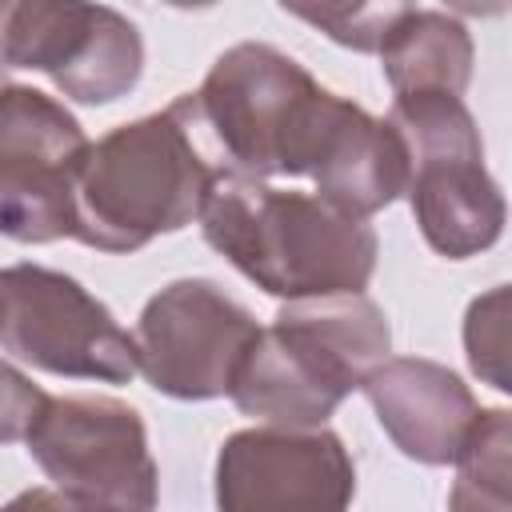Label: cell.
Returning a JSON list of instances; mask_svg holds the SVG:
<instances>
[{
    "label": "cell",
    "mask_w": 512,
    "mask_h": 512,
    "mask_svg": "<svg viewBox=\"0 0 512 512\" xmlns=\"http://www.w3.org/2000/svg\"><path fill=\"white\" fill-rule=\"evenodd\" d=\"M220 172L192 92H180L168 108L116 124L88 144L76 176L72 240L108 256L140 252L156 236L200 220Z\"/></svg>",
    "instance_id": "obj_1"
},
{
    "label": "cell",
    "mask_w": 512,
    "mask_h": 512,
    "mask_svg": "<svg viewBox=\"0 0 512 512\" xmlns=\"http://www.w3.org/2000/svg\"><path fill=\"white\" fill-rule=\"evenodd\" d=\"M200 232L244 280L284 304L364 292L380 256L368 220L340 216L312 192L236 172L216 176Z\"/></svg>",
    "instance_id": "obj_2"
},
{
    "label": "cell",
    "mask_w": 512,
    "mask_h": 512,
    "mask_svg": "<svg viewBox=\"0 0 512 512\" xmlns=\"http://www.w3.org/2000/svg\"><path fill=\"white\" fill-rule=\"evenodd\" d=\"M392 352L384 308L368 292L288 300L244 352L228 400L276 428H324Z\"/></svg>",
    "instance_id": "obj_3"
},
{
    "label": "cell",
    "mask_w": 512,
    "mask_h": 512,
    "mask_svg": "<svg viewBox=\"0 0 512 512\" xmlns=\"http://www.w3.org/2000/svg\"><path fill=\"white\" fill-rule=\"evenodd\" d=\"M192 100L224 172L276 180L312 176L348 96L324 88L276 44L244 40L212 60Z\"/></svg>",
    "instance_id": "obj_4"
},
{
    "label": "cell",
    "mask_w": 512,
    "mask_h": 512,
    "mask_svg": "<svg viewBox=\"0 0 512 512\" xmlns=\"http://www.w3.org/2000/svg\"><path fill=\"white\" fill-rule=\"evenodd\" d=\"M384 120L396 128L408 156L404 196L424 244L448 260L488 252L504 236L508 204L484 164V140L464 96H392Z\"/></svg>",
    "instance_id": "obj_5"
},
{
    "label": "cell",
    "mask_w": 512,
    "mask_h": 512,
    "mask_svg": "<svg viewBox=\"0 0 512 512\" xmlns=\"http://www.w3.org/2000/svg\"><path fill=\"white\" fill-rule=\"evenodd\" d=\"M24 448L80 512H156L160 504L148 424L116 396H44Z\"/></svg>",
    "instance_id": "obj_6"
},
{
    "label": "cell",
    "mask_w": 512,
    "mask_h": 512,
    "mask_svg": "<svg viewBox=\"0 0 512 512\" xmlns=\"http://www.w3.org/2000/svg\"><path fill=\"white\" fill-rule=\"evenodd\" d=\"M0 348L40 372L128 384L136 340L76 276L44 264L0 268Z\"/></svg>",
    "instance_id": "obj_7"
},
{
    "label": "cell",
    "mask_w": 512,
    "mask_h": 512,
    "mask_svg": "<svg viewBox=\"0 0 512 512\" xmlns=\"http://www.w3.org/2000/svg\"><path fill=\"white\" fill-rule=\"evenodd\" d=\"M84 124L64 100L32 88H0V236L16 244L72 240L76 176L88 152Z\"/></svg>",
    "instance_id": "obj_8"
},
{
    "label": "cell",
    "mask_w": 512,
    "mask_h": 512,
    "mask_svg": "<svg viewBox=\"0 0 512 512\" xmlns=\"http://www.w3.org/2000/svg\"><path fill=\"white\" fill-rule=\"evenodd\" d=\"M0 64L44 72L76 104H112L144 76L140 28L108 4L24 0L8 4Z\"/></svg>",
    "instance_id": "obj_9"
},
{
    "label": "cell",
    "mask_w": 512,
    "mask_h": 512,
    "mask_svg": "<svg viewBox=\"0 0 512 512\" xmlns=\"http://www.w3.org/2000/svg\"><path fill=\"white\" fill-rule=\"evenodd\" d=\"M260 324L216 280L184 276L148 296L136 320L140 376L172 400L228 396Z\"/></svg>",
    "instance_id": "obj_10"
},
{
    "label": "cell",
    "mask_w": 512,
    "mask_h": 512,
    "mask_svg": "<svg viewBox=\"0 0 512 512\" xmlns=\"http://www.w3.org/2000/svg\"><path fill=\"white\" fill-rule=\"evenodd\" d=\"M212 496L216 512H348L356 500V464L328 424H252L224 436Z\"/></svg>",
    "instance_id": "obj_11"
},
{
    "label": "cell",
    "mask_w": 512,
    "mask_h": 512,
    "mask_svg": "<svg viewBox=\"0 0 512 512\" xmlns=\"http://www.w3.org/2000/svg\"><path fill=\"white\" fill-rule=\"evenodd\" d=\"M368 396L384 436L400 448V456L444 468L456 460L480 404L472 388L436 360L424 356H388L360 384Z\"/></svg>",
    "instance_id": "obj_12"
},
{
    "label": "cell",
    "mask_w": 512,
    "mask_h": 512,
    "mask_svg": "<svg viewBox=\"0 0 512 512\" xmlns=\"http://www.w3.org/2000/svg\"><path fill=\"white\" fill-rule=\"evenodd\" d=\"M308 180L316 184L312 196L340 216L372 220L380 208L404 196L408 156L396 128L348 96Z\"/></svg>",
    "instance_id": "obj_13"
},
{
    "label": "cell",
    "mask_w": 512,
    "mask_h": 512,
    "mask_svg": "<svg viewBox=\"0 0 512 512\" xmlns=\"http://www.w3.org/2000/svg\"><path fill=\"white\" fill-rule=\"evenodd\" d=\"M376 56L392 96H416V92L464 96L472 80L476 44L472 32L452 12L404 4Z\"/></svg>",
    "instance_id": "obj_14"
},
{
    "label": "cell",
    "mask_w": 512,
    "mask_h": 512,
    "mask_svg": "<svg viewBox=\"0 0 512 512\" xmlns=\"http://www.w3.org/2000/svg\"><path fill=\"white\" fill-rule=\"evenodd\" d=\"M448 512H512V416L480 408L456 460Z\"/></svg>",
    "instance_id": "obj_15"
},
{
    "label": "cell",
    "mask_w": 512,
    "mask_h": 512,
    "mask_svg": "<svg viewBox=\"0 0 512 512\" xmlns=\"http://www.w3.org/2000/svg\"><path fill=\"white\" fill-rule=\"evenodd\" d=\"M464 356L468 368L496 392H512L508 380V284L480 292L464 312Z\"/></svg>",
    "instance_id": "obj_16"
},
{
    "label": "cell",
    "mask_w": 512,
    "mask_h": 512,
    "mask_svg": "<svg viewBox=\"0 0 512 512\" xmlns=\"http://www.w3.org/2000/svg\"><path fill=\"white\" fill-rule=\"evenodd\" d=\"M280 8L352 52H380L388 28L404 12V4H296V0H284Z\"/></svg>",
    "instance_id": "obj_17"
},
{
    "label": "cell",
    "mask_w": 512,
    "mask_h": 512,
    "mask_svg": "<svg viewBox=\"0 0 512 512\" xmlns=\"http://www.w3.org/2000/svg\"><path fill=\"white\" fill-rule=\"evenodd\" d=\"M44 388H36L16 364L0 360V444H16L24 440V432L32 428L40 404H44Z\"/></svg>",
    "instance_id": "obj_18"
},
{
    "label": "cell",
    "mask_w": 512,
    "mask_h": 512,
    "mask_svg": "<svg viewBox=\"0 0 512 512\" xmlns=\"http://www.w3.org/2000/svg\"><path fill=\"white\" fill-rule=\"evenodd\" d=\"M0 512H80L64 492H56L52 484H36V488H24L16 492L8 504H0Z\"/></svg>",
    "instance_id": "obj_19"
},
{
    "label": "cell",
    "mask_w": 512,
    "mask_h": 512,
    "mask_svg": "<svg viewBox=\"0 0 512 512\" xmlns=\"http://www.w3.org/2000/svg\"><path fill=\"white\" fill-rule=\"evenodd\" d=\"M8 84H12V80H8V68L0 64V88H8Z\"/></svg>",
    "instance_id": "obj_20"
},
{
    "label": "cell",
    "mask_w": 512,
    "mask_h": 512,
    "mask_svg": "<svg viewBox=\"0 0 512 512\" xmlns=\"http://www.w3.org/2000/svg\"><path fill=\"white\" fill-rule=\"evenodd\" d=\"M4 16H8V0H0V32H4Z\"/></svg>",
    "instance_id": "obj_21"
}]
</instances>
